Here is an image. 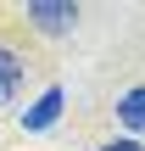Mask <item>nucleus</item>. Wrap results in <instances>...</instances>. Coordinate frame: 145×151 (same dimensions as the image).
<instances>
[{
  "mask_svg": "<svg viewBox=\"0 0 145 151\" xmlns=\"http://www.w3.org/2000/svg\"><path fill=\"white\" fill-rule=\"evenodd\" d=\"M101 151H145V146H134V140H112V146H101Z\"/></svg>",
  "mask_w": 145,
  "mask_h": 151,
  "instance_id": "nucleus-5",
  "label": "nucleus"
},
{
  "mask_svg": "<svg viewBox=\"0 0 145 151\" xmlns=\"http://www.w3.org/2000/svg\"><path fill=\"white\" fill-rule=\"evenodd\" d=\"M117 123L134 129V134H145V84H140V90H129V95L117 101Z\"/></svg>",
  "mask_w": 145,
  "mask_h": 151,
  "instance_id": "nucleus-3",
  "label": "nucleus"
},
{
  "mask_svg": "<svg viewBox=\"0 0 145 151\" xmlns=\"http://www.w3.org/2000/svg\"><path fill=\"white\" fill-rule=\"evenodd\" d=\"M28 17H34L39 28L61 34V28H73V22H78V6H28Z\"/></svg>",
  "mask_w": 145,
  "mask_h": 151,
  "instance_id": "nucleus-2",
  "label": "nucleus"
},
{
  "mask_svg": "<svg viewBox=\"0 0 145 151\" xmlns=\"http://www.w3.org/2000/svg\"><path fill=\"white\" fill-rule=\"evenodd\" d=\"M17 84H22V62H17L11 50H0V101H11Z\"/></svg>",
  "mask_w": 145,
  "mask_h": 151,
  "instance_id": "nucleus-4",
  "label": "nucleus"
},
{
  "mask_svg": "<svg viewBox=\"0 0 145 151\" xmlns=\"http://www.w3.org/2000/svg\"><path fill=\"white\" fill-rule=\"evenodd\" d=\"M56 118H61V90H45V95L22 112V129H50Z\"/></svg>",
  "mask_w": 145,
  "mask_h": 151,
  "instance_id": "nucleus-1",
  "label": "nucleus"
}]
</instances>
